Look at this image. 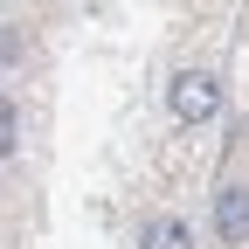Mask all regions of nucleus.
I'll return each mask as SVG.
<instances>
[{
  "label": "nucleus",
  "instance_id": "nucleus-1",
  "mask_svg": "<svg viewBox=\"0 0 249 249\" xmlns=\"http://www.w3.org/2000/svg\"><path fill=\"white\" fill-rule=\"evenodd\" d=\"M214 76H201V70H187L180 83H173V118H187V124H201V118H214Z\"/></svg>",
  "mask_w": 249,
  "mask_h": 249
},
{
  "label": "nucleus",
  "instance_id": "nucleus-2",
  "mask_svg": "<svg viewBox=\"0 0 249 249\" xmlns=\"http://www.w3.org/2000/svg\"><path fill=\"white\" fill-rule=\"evenodd\" d=\"M214 229H222V242H249V187H222Z\"/></svg>",
  "mask_w": 249,
  "mask_h": 249
},
{
  "label": "nucleus",
  "instance_id": "nucleus-3",
  "mask_svg": "<svg viewBox=\"0 0 249 249\" xmlns=\"http://www.w3.org/2000/svg\"><path fill=\"white\" fill-rule=\"evenodd\" d=\"M139 249H194V235H187V222H152L139 235Z\"/></svg>",
  "mask_w": 249,
  "mask_h": 249
},
{
  "label": "nucleus",
  "instance_id": "nucleus-4",
  "mask_svg": "<svg viewBox=\"0 0 249 249\" xmlns=\"http://www.w3.org/2000/svg\"><path fill=\"white\" fill-rule=\"evenodd\" d=\"M0 152H21V111L14 104L0 111Z\"/></svg>",
  "mask_w": 249,
  "mask_h": 249
}]
</instances>
